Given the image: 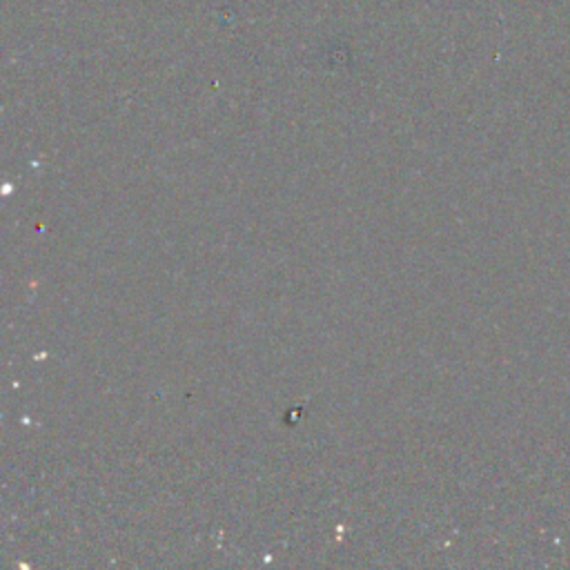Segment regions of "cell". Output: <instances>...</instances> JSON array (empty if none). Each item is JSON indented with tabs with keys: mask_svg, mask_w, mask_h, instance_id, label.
Wrapping results in <instances>:
<instances>
[]
</instances>
